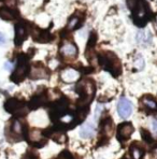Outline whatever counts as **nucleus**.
<instances>
[{
	"mask_svg": "<svg viewBox=\"0 0 157 159\" xmlns=\"http://www.w3.org/2000/svg\"><path fill=\"white\" fill-rule=\"evenodd\" d=\"M76 90L80 93L79 104L80 107H87V103H90L93 99L95 93V84L90 80H83L76 85Z\"/></svg>",
	"mask_w": 157,
	"mask_h": 159,
	"instance_id": "nucleus-1",
	"label": "nucleus"
},
{
	"mask_svg": "<svg viewBox=\"0 0 157 159\" xmlns=\"http://www.w3.org/2000/svg\"><path fill=\"white\" fill-rule=\"evenodd\" d=\"M99 64L104 69L110 71L114 76H118L122 72V65L115 54L111 52H105L99 56Z\"/></svg>",
	"mask_w": 157,
	"mask_h": 159,
	"instance_id": "nucleus-2",
	"label": "nucleus"
},
{
	"mask_svg": "<svg viewBox=\"0 0 157 159\" xmlns=\"http://www.w3.org/2000/svg\"><path fill=\"white\" fill-rule=\"evenodd\" d=\"M6 110L9 113L16 114V115H25L27 113V107L23 102L18 101L17 99H10L4 104Z\"/></svg>",
	"mask_w": 157,
	"mask_h": 159,
	"instance_id": "nucleus-3",
	"label": "nucleus"
},
{
	"mask_svg": "<svg viewBox=\"0 0 157 159\" xmlns=\"http://www.w3.org/2000/svg\"><path fill=\"white\" fill-rule=\"evenodd\" d=\"M27 70H28L27 59H26V58L21 57V59L18 60L17 68H16V70L14 71L12 76H11L12 81L15 82V83H18V82L23 81L25 76H26V74H27Z\"/></svg>",
	"mask_w": 157,
	"mask_h": 159,
	"instance_id": "nucleus-4",
	"label": "nucleus"
},
{
	"mask_svg": "<svg viewBox=\"0 0 157 159\" xmlns=\"http://www.w3.org/2000/svg\"><path fill=\"white\" fill-rule=\"evenodd\" d=\"M132 103L125 97H122L118 103V112L122 118H128L132 114Z\"/></svg>",
	"mask_w": 157,
	"mask_h": 159,
	"instance_id": "nucleus-5",
	"label": "nucleus"
},
{
	"mask_svg": "<svg viewBox=\"0 0 157 159\" xmlns=\"http://www.w3.org/2000/svg\"><path fill=\"white\" fill-rule=\"evenodd\" d=\"M133 131H135V128L130 123L125 121V123L119 124L118 128V139L121 142L127 141L130 138V135L133 133Z\"/></svg>",
	"mask_w": 157,
	"mask_h": 159,
	"instance_id": "nucleus-6",
	"label": "nucleus"
},
{
	"mask_svg": "<svg viewBox=\"0 0 157 159\" xmlns=\"http://www.w3.org/2000/svg\"><path fill=\"white\" fill-rule=\"evenodd\" d=\"M137 43L142 48H147L152 44V34L149 29L139 30L137 34Z\"/></svg>",
	"mask_w": 157,
	"mask_h": 159,
	"instance_id": "nucleus-7",
	"label": "nucleus"
},
{
	"mask_svg": "<svg viewBox=\"0 0 157 159\" xmlns=\"http://www.w3.org/2000/svg\"><path fill=\"white\" fill-rule=\"evenodd\" d=\"M11 137H16L17 140H22V137L25 134V127L20 119H14L11 125Z\"/></svg>",
	"mask_w": 157,
	"mask_h": 159,
	"instance_id": "nucleus-8",
	"label": "nucleus"
},
{
	"mask_svg": "<svg viewBox=\"0 0 157 159\" xmlns=\"http://www.w3.org/2000/svg\"><path fill=\"white\" fill-rule=\"evenodd\" d=\"M80 73L79 71H76L73 68H67L60 74V78L66 83H72V82H76L79 79Z\"/></svg>",
	"mask_w": 157,
	"mask_h": 159,
	"instance_id": "nucleus-9",
	"label": "nucleus"
},
{
	"mask_svg": "<svg viewBox=\"0 0 157 159\" xmlns=\"http://www.w3.org/2000/svg\"><path fill=\"white\" fill-rule=\"evenodd\" d=\"M60 53L64 55V57L73 58L78 54V48L71 42H65L62 45V48H60Z\"/></svg>",
	"mask_w": 157,
	"mask_h": 159,
	"instance_id": "nucleus-10",
	"label": "nucleus"
},
{
	"mask_svg": "<svg viewBox=\"0 0 157 159\" xmlns=\"http://www.w3.org/2000/svg\"><path fill=\"white\" fill-rule=\"evenodd\" d=\"M27 139L31 144H43L45 143V140L43 139V135L40 130L31 129L27 132Z\"/></svg>",
	"mask_w": 157,
	"mask_h": 159,
	"instance_id": "nucleus-11",
	"label": "nucleus"
},
{
	"mask_svg": "<svg viewBox=\"0 0 157 159\" xmlns=\"http://www.w3.org/2000/svg\"><path fill=\"white\" fill-rule=\"evenodd\" d=\"M96 127L92 123H85L80 129V135L82 139H90L95 135Z\"/></svg>",
	"mask_w": 157,
	"mask_h": 159,
	"instance_id": "nucleus-12",
	"label": "nucleus"
},
{
	"mask_svg": "<svg viewBox=\"0 0 157 159\" xmlns=\"http://www.w3.org/2000/svg\"><path fill=\"white\" fill-rule=\"evenodd\" d=\"M30 78L31 79H44L48 78V73L44 67L40 66V65H34L30 71Z\"/></svg>",
	"mask_w": 157,
	"mask_h": 159,
	"instance_id": "nucleus-13",
	"label": "nucleus"
},
{
	"mask_svg": "<svg viewBox=\"0 0 157 159\" xmlns=\"http://www.w3.org/2000/svg\"><path fill=\"white\" fill-rule=\"evenodd\" d=\"M48 134L51 139H53L54 141L57 142V143H64L66 141V139H67L65 132L62 131V129L58 127H55V128H53V129H51Z\"/></svg>",
	"mask_w": 157,
	"mask_h": 159,
	"instance_id": "nucleus-14",
	"label": "nucleus"
},
{
	"mask_svg": "<svg viewBox=\"0 0 157 159\" xmlns=\"http://www.w3.org/2000/svg\"><path fill=\"white\" fill-rule=\"evenodd\" d=\"M16 34H15V44L16 45H21V44L24 42V40L27 37V31L26 28L23 24H18L15 27Z\"/></svg>",
	"mask_w": 157,
	"mask_h": 159,
	"instance_id": "nucleus-15",
	"label": "nucleus"
},
{
	"mask_svg": "<svg viewBox=\"0 0 157 159\" xmlns=\"http://www.w3.org/2000/svg\"><path fill=\"white\" fill-rule=\"evenodd\" d=\"M130 155L132 159H143L144 149L141 146H138L137 143H133L130 147Z\"/></svg>",
	"mask_w": 157,
	"mask_h": 159,
	"instance_id": "nucleus-16",
	"label": "nucleus"
},
{
	"mask_svg": "<svg viewBox=\"0 0 157 159\" xmlns=\"http://www.w3.org/2000/svg\"><path fill=\"white\" fill-rule=\"evenodd\" d=\"M141 102L146 109L151 110V111H153V112H157V102L152 97L145 96V97H143L141 99Z\"/></svg>",
	"mask_w": 157,
	"mask_h": 159,
	"instance_id": "nucleus-17",
	"label": "nucleus"
},
{
	"mask_svg": "<svg viewBox=\"0 0 157 159\" xmlns=\"http://www.w3.org/2000/svg\"><path fill=\"white\" fill-rule=\"evenodd\" d=\"M0 18L4 20H13L16 18V15L13 11H11L8 8H1L0 9Z\"/></svg>",
	"mask_w": 157,
	"mask_h": 159,
	"instance_id": "nucleus-18",
	"label": "nucleus"
},
{
	"mask_svg": "<svg viewBox=\"0 0 157 159\" xmlns=\"http://www.w3.org/2000/svg\"><path fill=\"white\" fill-rule=\"evenodd\" d=\"M133 66L137 70H142L144 68V59L140 54L136 56L135 60H133Z\"/></svg>",
	"mask_w": 157,
	"mask_h": 159,
	"instance_id": "nucleus-19",
	"label": "nucleus"
},
{
	"mask_svg": "<svg viewBox=\"0 0 157 159\" xmlns=\"http://www.w3.org/2000/svg\"><path fill=\"white\" fill-rule=\"evenodd\" d=\"M79 22H80V18L78 17V16H73V17H71L69 20V23H68V29L69 30L76 29L79 25Z\"/></svg>",
	"mask_w": 157,
	"mask_h": 159,
	"instance_id": "nucleus-20",
	"label": "nucleus"
},
{
	"mask_svg": "<svg viewBox=\"0 0 157 159\" xmlns=\"http://www.w3.org/2000/svg\"><path fill=\"white\" fill-rule=\"evenodd\" d=\"M141 134H142V138H143V139H144L146 142H149V143L153 142V139L151 138V134H150V132L147 131V130L142 129V130H141Z\"/></svg>",
	"mask_w": 157,
	"mask_h": 159,
	"instance_id": "nucleus-21",
	"label": "nucleus"
},
{
	"mask_svg": "<svg viewBox=\"0 0 157 159\" xmlns=\"http://www.w3.org/2000/svg\"><path fill=\"white\" fill-rule=\"evenodd\" d=\"M102 110H104V107L101 104H98L96 107V111H95V119H99L100 117V114L102 113Z\"/></svg>",
	"mask_w": 157,
	"mask_h": 159,
	"instance_id": "nucleus-22",
	"label": "nucleus"
},
{
	"mask_svg": "<svg viewBox=\"0 0 157 159\" xmlns=\"http://www.w3.org/2000/svg\"><path fill=\"white\" fill-rule=\"evenodd\" d=\"M56 159H73V157L70 155V153H68L67 151H65V152H62V153H60V155Z\"/></svg>",
	"mask_w": 157,
	"mask_h": 159,
	"instance_id": "nucleus-23",
	"label": "nucleus"
},
{
	"mask_svg": "<svg viewBox=\"0 0 157 159\" xmlns=\"http://www.w3.org/2000/svg\"><path fill=\"white\" fill-rule=\"evenodd\" d=\"M96 41H97L96 36L94 34H90V41H88V48H92L94 46V44L96 43Z\"/></svg>",
	"mask_w": 157,
	"mask_h": 159,
	"instance_id": "nucleus-24",
	"label": "nucleus"
},
{
	"mask_svg": "<svg viewBox=\"0 0 157 159\" xmlns=\"http://www.w3.org/2000/svg\"><path fill=\"white\" fill-rule=\"evenodd\" d=\"M6 42H7L6 36H4L3 34H1V32H0V45H3V44H6Z\"/></svg>",
	"mask_w": 157,
	"mask_h": 159,
	"instance_id": "nucleus-25",
	"label": "nucleus"
},
{
	"mask_svg": "<svg viewBox=\"0 0 157 159\" xmlns=\"http://www.w3.org/2000/svg\"><path fill=\"white\" fill-rule=\"evenodd\" d=\"M4 69L8 70V71L12 70L13 69V64L12 62H6V65H4Z\"/></svg>",
	"mask_w": 157,
	"mask_h": 159,
	"instance_id": "nucleus-26",
	"label": "nucleus"
},
{
	"mask_svg": "<svg viewBox=\"0 0 157 159\" xmlns=\"http://www.w3.org/2000/svg\"><path fill=\"white\" fill-rule=\"evenodd\" d=\"M152 127H153V130L157 133V119H154L153 123H152Z\"/></svg>",
	"mask_w": 157,
	"mask_h": 159,
	"instance_id": "nucleus-27",
	"label": "nucleus"
},
{
	"mask_svg": "<svg viewBox=\"0 0 157 159\" xmlns=\"http://www.w3.org/2000/svg\"><path fill=\"white\" fill-rule=\"evenodd\" d=\"M6 2L8 6H12V7L16 4V0H6Z\"/></svg>",
	"mask_w": 157,
	"mask_h": 159,
	"instance_id": "nucleus-28",
	"label": "nucleus"
},
{
	"mask_svg": "<svg viewBox=\"0 0 157 159\" xmlns=\"http://www.w3.org/2000/svg\"><path fill=\"white\" fill-rule=\"evenodd\" d=\"M156 27H157V15H156Z\"/></svg>",
	"mask_w": 157,
	"mask_h": 159,
	"instance_id": "nucleus-29",
	"label": "nucleus"
},
{
	"mask_svg": "<svg viewBox=\"0 0 157 159\" xmlns=\"http://www.w3.org/2000/svg\"><path fill=\"white\" fill-rule=\"evenodd\" d=\"M156 157H157V149H156Z\"/></svg>",
	"mask_w": 157,
	"mask_h": 159,
	"instance_id": "nucleus-30",
	"label": "nucleus"
},
{
	"mask_svg": "<svg viewBox=\"0 0 157 159\" xmlns=\"http://www.w3.org/2000/svg\"><path fill=\"white\" fill-rule=\"evenodd\" d=\"M122 159H126V158H125V157H124V158H122Z\"/></svg>",
	"mask_w": 157,
	"mask_h": 159,
	"instance_id": "nucleus-31",
	"label": "nucleus"
}]
</instances>
